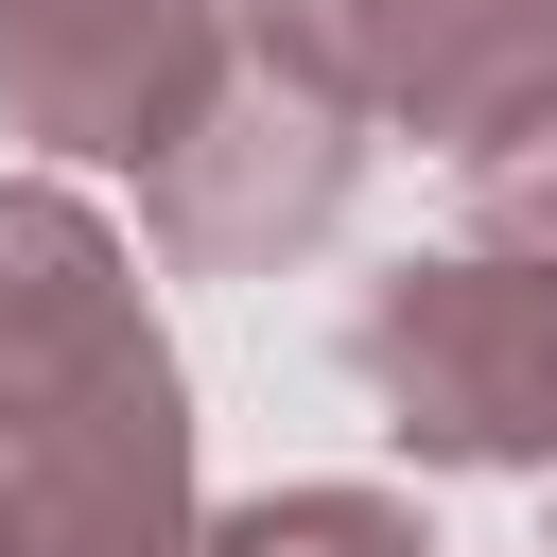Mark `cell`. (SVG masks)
Masks as SVG:
<instances>
[{"label": "cell", "mask_w": 557, "mask_h": 557, "mask_svg": "<svg viewBox=\"0 0 557 557\" xmlns=\"http://www.w3.org/2000/svg\"><path fill=\"white\" fill-rule=\"evenodd\" d=\"M470 244L557 261V122H522V139H487V157H470Z\"/></svg>", "instance_id": "cell-7"}, {"label": "cell", "mask_w": 557, "mask_h": 557, "mask_svg": "<svg viewBox=\"0 0 557 557\" xmlns=\"http://www.w3.org/2000/svg\"><path fill=\"white\" fill-rule=\"evenodd\" d=\"M191 557H435V522L400 487H261V505H209Z\"/></svg>", "instance_id": "cell-6"}, {"label": "cell", "mask_w": 557, "mask_h": 557, "mask_svg": "<svg viewBox=\"0 0 557 557\" xmlns=\"http://www.w3.org/2000/svg\"><path fill=\"white\" fill-rule=\"evenodd\" d=\"M191 366L139 226L70 174H0V557H191Z\"/></svg>", "instance_id": "cell-1"}, {"label": "cell", "mask_w": 557, "mask_h": 557, "mask_svg": "<svg viewBox=\"0 0 557 557\" xmlns=\"http://www.w3.org/2000/svg\"><path fill=\"white\" fill-rule=\"evenodd\" d=\"M348 383L418 470H522L557 487V261L522 244H435L348 296Z\"/></svg>", "instance_id": "cell-3"}, {"label": "cell", "mask_w": 557, "mask_h": 557, "mask_svg": "<svg viewBox=\"0 0 557 557\" xmlns=\"http://www.w3.org/2000/svg\"><path fill=\"white\" fill-rule=\"evenodd\" d=\"M348 87H366V139H418V157H487L522 122H557V0H348Z\"/></svg>", "instance_id": "cell-5"}, {"label": "cell", "mask_w": 557, "mask_h": 557, "mask_svg": "<svg viewBox=\"0 0 557 557\" xmlns=\"http://www.w3.org/2000/svg\"><path fill=\"white\" fill-rule=\"evenodd\" d=\"M226 52V0H0V122L35 139V174H87V157H157L191 122Z\"/></svg>", "instance_id": "cell-4"}, {"label": "cell", "mask_w": 557, "mask_h": 557, "mask_svg": "<svg viewBox=\"0 0 557 557\" xmlns=\"http://www.w3.org/2000/svg\"><path fill=\"white\" fill-rule=\"evenodd\" d=\"M366 191V87H348V0H226V52L191 122L139 157V244L174 278H278L348 226Z\"/></svg>", "instance_id": "cell-2"}]
</instances>
